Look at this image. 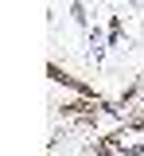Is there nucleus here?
<instances>
[{"label":"nucleus","instance_id":"f03ea898","mask_svg":"<svg viewBox=\"0 0 144 156\" xmlns=\"http://www.w3.org/2000/svg\"><path fill=\"white\" fill-rule=\"evenodd\" d=\"M140 98H144V86H140Z\"/></svg>","mask_w":144,"mask_h":156},{"label":"nucleus","instance_id":"f257e3e1","mask_svg":"<svg viewBox=\"0 0 144 156\" xmlns=\"http://www.w3.org/2000/svg\"><path fill=\"white\" fill-rule=\"evenodd\" d=\"M109 152H144V125H129V129H117L105 144Z\"/></svg>","mask_w":144,"mask_h":156}]
</instances>
